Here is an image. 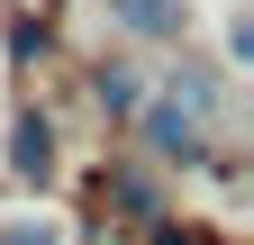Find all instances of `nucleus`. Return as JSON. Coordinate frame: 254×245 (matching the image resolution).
<instances>
[{
	"label": "nucleus",
	"mask_w": 254,
	"mask_h": 245,
	"mask_svg": "<svg viewBox=\"0 0 254 245\" xmlns=\"http://www.w3.org/2000/svg\"><path fill=\"white\" fill-rule=\"evenodd\" d=\"M145 127H154V145H164V155H190V127H182V118H173V109H154V118H145Z\"/></svg>",
	"instance_id": "nucleus-2"
},
{
	"label": "nucleus",
	"mask_w": 254,
	"mask_h": 245,
	"mask_svg": "<svg viewBox=\"0 0 254 245\" xmlns=\"http://www.w3.org/2000/svg\"><path fill=\"white\" fill-rule=\"evenodd\" d=\"M9 155H18V173H46V155H55V145H46V118H27V127H18V145H9Z\"/></svg>",
	"instance_id": "nucleus-1"
},
{
	"label": "nucleus",
	"mask_w": 254,
	"mask_h": 245,
	"mask_svg": "<svg viewBox=\"0 0 254 245\" xmlns=\"http://www.w3.org/2000/svg\"><path fill=\"white\" fill-rule=\"evenodd\" d=\"M118 9L136 18V27H173V9H164V0H118Z\"/></svg>",
	"instance_id": "nucleus-3"
}]
</instances>
